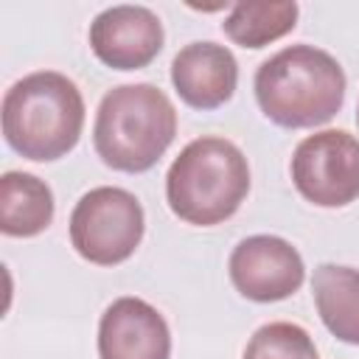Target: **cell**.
I'll use <instances>...</instances> for the list:
<instances>
[{
  "mask_svg": "<svg viewBox=\"0 0 359 359\" xmlns=\"http://www.w3.org/2000/svg\"><path fill=\"white\" fill-rule=\"evenodd\" d=\"M227 272L236 292L252 303L286 300L306 280V266L297 247L266 233L241 238L230 252Z\"/></svg>",
  "mask_w": 359,
  "mask_h": 359,
  "instance_id": "7",
  "label": "cell"
},
{
  "mask_svg": "<svg viewBox=\"0 0 359 359\" xmlns=\"http://www.w3.org/2000/svg\"><path fill=\"white\" fill-rule=\"evenodd\" d=\"M53 222V194L45 180L25 171L0 177V230L11 238H31Z\"/></svg>",
  "mask_w": 359,
  "mask_h": 359,
  "instance_id": "12",
  "label": "cell"
},
{
  "mask_svg": "<svg viewBox=\"0 0 359 359\" xmlns=\"http://www.w3.org/2000/svg\"><path fill=\"white\" fill-rule=\"evenodd\" d=\"M0 121L6 143L20 157L50 163L76 149L84 126V98L65 73L36 70L6 90Z\"/></svg>",
  "mask_w": 359,
  "mask_h": 359,
  "instance_id": "1",
  "label": "cell"
},
{
  "mask_svg": "<svg viewBox=\"0 0 359 359\" xmlns=\"http://www.w3.org/2000/svg\"><path fill=\"white\" fill-rule=\"evenodd\" d=\"M356 123H359V107H356Z\"/></svg>",
  "mask_w": 359,
  "mask_h": 359,
  "instance_id": "15",
  "label": "cell"
},
{
  "mask_svg": "<svg viewBox=\"0 0 359 359\" xmlns=\"http://www.w3.org/2000/svg\"><path fill=\"white\" fill-rule=\"evenodd\" d=\"M311 294L323 325L348 345H359V269L320 264L311 278Z\"/></svg>",
  "mask_w": 359,
  "mask_h": 359,
  "instance_id": "11",
  "label": "cell"
},
{
  "mask_svg": "<svg viewBox=\"0 0 359 359\" xmlns=\"http://www.w3.org/2000/svg\"><path fill=\"white\" fill-rule=\"evenodd\" d=\"M171 84L188 107L202 112L219 109L236 93L238 62L219 42H191L171 62Z\"/></svg>",
  "mask_w": 359,
  "mask_h": 359,
  "instance_id": "10",
  "label": "cell"
},
{
  "mask_svg": "<svg viewBox=\"0 0 359 359\" xmlns=\"http://www.w3.org/2000/svg\"><path fill=\"white\" fill-rule=\"evenodd\" d=\"M177 109L171 98L149 84L112 87L95 112L93 146L104 165L123 174L149 171L174 143Z\"/></svg>",
  "mask_w": 359,
  "mask_h": 359,
  "instance_id": "3",
  "label": "cell"
},
{
  "mask_svg": "<svg viewBox=\"0 0 359 359\" xmlns=\"http://www.w3.org/2000/svg\"><path fill=\"white\" fill-rule=\"evenodd\" d=\"M250 194L244 151L219 135L191 140L165 174V199L177 219L213 227L227 222Z\"/></svg>",
  "mask_w": 359,
  "mask_h": 359,
  "instance_id": "4",
  "label": "cell"
},
{
  "mask_svg": "<svg viewBox=\"0 0 359 359\" xmlns=\"http://www.w3.org/2000/svg\"><path fill=\"white\" fill-rule=\"evenodd\" d=\"M165 317L140 297H118L98 323V359H168Z\"/></svg>",
  "mask_w": 359,
  "mask_h": 359,
  "instance_id": "9",
  "label": "cell"
},
{
  "mask_svg": "<svg viewBox=\"0 0 359 359\" xmlns=\"http://www.w3.org/2000/svg\"><path fill=\"white\" fill-rule=\"evenodd\" d=\"M255 101L283 129L328 123L345 101V70L323 48L289 45L255 70Z\"/></svg>",
  "mask_w": 359,
  "mask_h": 359,
  "instance_id": "2",
  "label": "cell"
},
{
  "mask_svg": "<svg viewBox=\"0 0 359 359\" xmlns=\"http://www.w3.org/2000/svg\"><path fill=\"white\" fill-rule=\"evenodd\" d=\"M297 25V3L272 0V3H236L224 17V34L241 48H264L286 36Z\"/></svg>",
  "mask_w": 359,
  "mask_h": 359,
  "instance_id": "13",
  "label": "cell"
},
{
  "mask_svg": "<svg viewBox=\"0 0 359 359\" xmlns=\"http://www.w3.org/2000/svg\"><path fill=\"white\" fill-rule=\"evenodd\" d=\"M163 22L146 6H109L90 22V48L112 70H140L163 50Z\"/></svg>",
  "mask_w": 359,
  "mask_h": 359,
  "instance_id": "8",
  "label": "cell"
},
{
  "mask_svg": "<svg viewBox=\"0 0 359 359\" xmlns=\"http://www.w3.org/2000/svg\"><path fill=\"white\" fill-rule=\"evenodd\" d=\"M143 205L135 194L115 185L87 191L70 213V244L95 266H115L132 258L143 241Z\"/></svg>",
  "mask_w": 359,
  "mask_h": 359,
  "instance_id": "5",
  "label": "cell"
},
{
  "mask_svg": "<svg viewBox=\"0 0 359 359\" xmlns=\"http://www.w3.org/2000/svg\"><path fill=\"white\" fill-rule=\"evenodd\" d=\"M244 359H320V356L314 339L303 325L275 320L261 325L250 337L244 348Z\"/></svg>",
  "mask_w": 359,
  "mask_h": 359,
  "instance_id": "14",
  "label": "cell"
},
{
  "mask_svg": "<svg viewBox=\"0 0 359 359\" xmlns=\"http://www.w3.org/2000/svg\"><path fill=\"white\" fill-rule=\"evenodd\" d=\"M289 168L297 194L317 208H345L359 196V140L345 129L303 137Z\"/></svg>",
  "mask_w": 359,
  "mask_h": 359,
  "instance_id": "6",
  "label": "cell"
}]
</instances>
